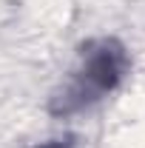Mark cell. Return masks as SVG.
<instances>
[{"instance_id": "cell-1", "label": "cell", "mask_w": 145, "mask_h": 148, "mask_svg": "<svg viewBox=\"0 0 145 148\" xmlns=\"http://www.w3.org/2000/svg\"><path fill=\"white\" fill-rule=\"evenodd\" d=\"M122 69H125L122 49H117L111 40L97 43L83 57V69L77 71V77L68 86V94L63 97V108L85 106L91 100H97L100 94L111 91L117 86V80L122 77Z\"/></svg>"}]
</instances>
